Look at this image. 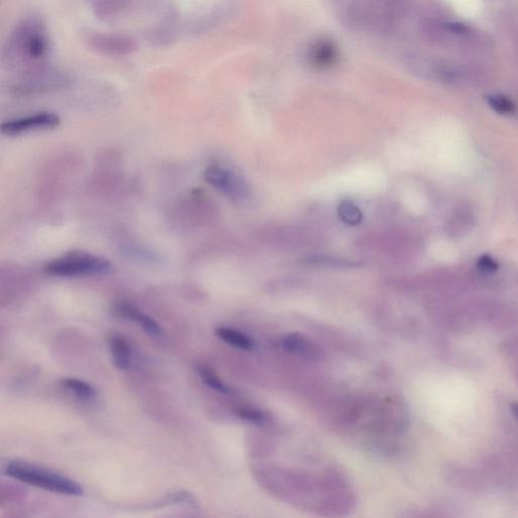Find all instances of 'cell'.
Listing matches in <instances>:
<instances>
[{"mask_svg":"<svg viewBox=\"0 0 518 518\" xmlns=\"http://www.w3.org/2000/svg\"><path fill=\"white\" fill-rule=\"evenodd\" d=\"M49 40L40 20L27 18L15 27L4 49V63L22 77L47 68Z\"/></svg>","mask_w":518,"mask_h":518,"instance_id":"1","label":"cell"},{"mask_svg":"<svg viewBox=\"0 0 518 518\" xmlns=\"http://www.w3.org/2000/svg\"><path fill=\"white\" fill-rule=\"evenodd\" d=\"M6 474L25 484L49 490L55 493L72 496H80L84 493L82 486L67 477L27 462H11L6 467Z\"/></svg>","mask_w":518,"mask_h":518,"instance_id":"2","label":"cell"},{"mask_svg":"<svg viewBox=\"0 0 518 518\" xmlns=\"http://www.w3.org/2000/svg\"><path fill=\"white\" fill-rule=\"evenodd\" d=\"M109 260L84 251H72L59 259L51 260L45 266L49 275L56 276H84L109 273Z\"/></svg>","mask_w":518,"mask_h":518,"instance_id":"3","label":"cell"},{"mask_svg":"<svg viewBox=\"0 0 518 518\" xmlns=\"http://www.w3.org/2000/svg\"><path fill=\"white\" fill-rule=\"evenodd\" d=\"M60 125V117L52 112H41L33 116L8 121L1 125V133L18 136L31 131L51 130Z\"/></svg>","mask_w":518,"mask_h":518,"instance_id":"4","label":"cell"},{"mask_svg":"<svg viewBox=\"0 0 518 518\" xmlns=\"http://www.w3.org/2000/svg\"><path fill=\"white\" fill-rule=\"evenodd\" d=\"M69 82L70 80L67 75L58 70L47 67L22 78L18 89L22 92H30V93L56 91V89L66 86Z\"/></svg>","mask_w":518,"mask_h":518,"instance_id":"5","label":"cell"},{"mask_svg":"<svg viewBox=\"0 0 518 518\" xmlns=\"http://www.w3.org/2000/svg\"><path fill=\"white\" fill-rule=\"evenodd\" d=\"M89 44L94 50L109 56H125L137 48L134 40L119 34H96L89 39Z\"/></svg>","mask_w":518,"mask_h":518,"instance_id":"6","label":"cell"},{"mask_svg":"<svg viewBox=\"0 0 518 518\" xmlns=\"http://www.w3.org/2000/svg\"><path fill=\"white\" fill-rule=\"evenodd\" d=\"M204 176L206 181L214 188L232 199H239L245 193L243 183L235 176V174L225 168L213 165L207 168Z\"/></svg>","mask_w":518,"mask_h":518,"instance_id":"7","label":"cell"},{"mask_svg":"<svg viewBox=\"0 0 518 518\" xmlns=\"http://www.w3.org/2000/svg\"><path fill=\"white\" fill-rule=\"evenodd\" d=\"M308 58L313 66L318 68H328L337 59V48L329 40H319L313 44L309 49Z\"/></svg>","mask_w":518,"mask_h":518,"instance_id":"8","label":"cell"},{"mask_svg":"<svg viewBox=\"0 0 518 518\" xmlns=\"http://www.w3.org/2000/svg\"><path fill=\"white\" fill-rule=\"evenodd\" d=\"M116 310L122 316L128 318V319L132 320V321L137 322L144 329L145 332L148 333L149 335L155 336L156 337V336H160L161 333H162L157 322L154 321L152 318L149 317L148 315L144 314L141 311L136 309L130 304H117Z\"/></svg>","mask_w":518,"mask_h":518,"instance_id":"9","label":"cell"},{"mask_svg":"<svg viewBox=\"0 0 518 518\" xmlns=\"http://www.w3.org/2000/svg\"><path fill=\"white\" fill-rule=\"evenodd\" d=\"M110 349L115 365L119 370H128L131 367V349L125 338L112 335L110 339Z\"/></svg>","mask_w":518,"mask_h":518,"instance_id":"10","label":"cell"},{"mask_svg":"<svg viewBox=\"0 0 518 518\" xmlns=\"http://www.w3.org/2000/svg\"><path fill=\"white\" fill-rule=\"evenodd\" d=\"M283 345L287 351L294 352L305 358H314L319 356L316 347L309 340L305 339L300 335H287L283 339Z\"/></svg>","mask_w":518,"mask_h":518,"instance_id":"11","label":"cell"},{"mask_svg":"<svg viewBox=\"0 0 518 518\" xmlns=\"http://www.w3.org/2000/svg\"><path fill=\"white\" fill-rule=\"evenodd\" d=\"M216 335L223 342L243 351H250L253 349L252 340L247 335L229 327H219L216 329Z\"/></svg>","mask_w":518,"mask_h":518,"instance_id":"12","label":"cell"},{"mask_svg":"<svg viewBox=\"0 0 518 518\" xmlns=\"http://www.w3.org/2000/svg\"><path fill=\"white\" fill-rule=\"evenodd\" d=\"M61 383L64 388L75 394L77 397L82 398V399L89 400L96 397V393L93 387L86 383V382L82 381V380L67 377V379L62 380Z\"/></svg>","mask_w":518,"mask_h":518,"instance_id":"13","label":"cell"},{"mask_svg":"<svg viewBox=\"0 0 518 518\" xmlns=\"http://www.w3.org/2000/svg\"><path fill=\"white\" fill-rule=\"evenodd\" d=\"M338 216L342 222L351 226L361 224L363 221V213L356 204L351 201H343L340 202L337 209Z\"/></svg>","mask_w":518,"mask_h":518,"instance_id":"14","label":"cell"},{"mask_svg":"<svg viewBox=\"0 0 518 518\" xmlns=\"http://www.w3.org/2000/svg\"><path fill=\"white\" fill-rule=\"evenodd\" d=\"M486 100H487L488 105H490L492 110H494L498 114L503 115V116H511L517 112L514 103L510 98L502 96V94L488 96Z\"/></svg>","mask_w":518,"mask_h":518,"instance_id":"15","label":"cell"},{"mask_svg":"<svg viewBox=\"0 0 518 518\" xmlns=\"http://www.w3.org/2000/svg\"><path fill=\"white\" fill-rule=\"evenodd\" d=\"M198 372H199L202 382H204L207 386H209V388L214 389V390L218 391V392L224 394L231 392V389H230L229 387L226 386V384L221 381L220 377L215 374V372H214L212 368L202 365L198 368Z\"/></svg>","mask_w":518,"mask_h":518,"instance_id":"16","label":"cell"},{"mask_svg":"<svg viewBox=\"0 0 518 518\" xmlns=\"http://www.w3.org/2000/svg\"><path fill=\"white\" fill-rule=\"evenodd\" d=\"M91 2L101 15H115L119 8V0H91Z\"/></svg>","mask_w":518,"mask_h":518,"instance_id":"17","label":"cell"},{"mask_svg":"<svg viewBox=\"0 0 518 518\" xmlns=\"http://www.w3.org/2000/svg\"><path fill=\"white\" fill-rule=\"evenodd\" d=\"M236 414L239 417L245 419V420L251 421V422L262 423L266 421V415L259 410L252 408V407H241L236 410Z\"/></svg>","mask_w":518,"mask_h":518,"instance_id":"18","label":"cell"},{"mask_svg":"<svg viewBox=\"0 0 518 518\" xmlns=\"http://www.w3.org/2000/svg\"><path fill=\"white\" fill-rule=\"evenodd\" d=\"M478 268L483 273H492L498 269V264L490 255L484 254L478 260Z\"/></svg>","mask_w":518,"mask_h":518,"instance_id":"19","label":"cell"},{"mask_svg":"<svg viewBox=\"0 0 518 518\" xmlns=\"http://www.w3.org/2000/svg\"><path fill=\"white\" fill-rule=\"evenodd\" d=\"M444 27L453 34H464L469 32V27L462 22H446L444 24Z\"/></svg>","mask_w":518,"mask_h":518,"instance_id":"20","label":"cell"},{"mask_svg":"<svg viewBox=\"0 0 518 518\" xmlns=\"http://www.w3.org/2000/svg\"><path fill=\"white\" fill-rule=\"evenodd\" d=\"M511 410H512L513 414H514L515 417L518 419V403H513V404L511 405Z\"/></svg>","mask_w":518,"mask_h":518,"instance_id":"21","label":"cell"}]
</instances>
